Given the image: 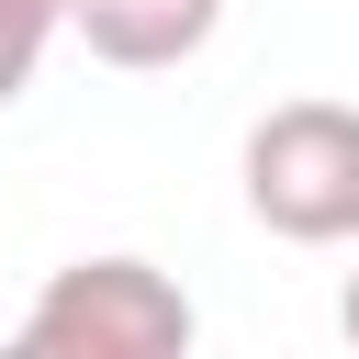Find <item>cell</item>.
Masks as SVG:
<instances>
[{"label": "cell", "mask_w": 359, "mask_h": 359, "mask_svg": "<svg viewBox=\"0 0 359 359\" xmlns=\"http://www.w3.org/2000/svg\"><path fill=\"white\" fill-rule=\"evenodd\" d=\"M337 337L359 348V269H348V292H337Z\"/></svg>", "instance_id": "5"}, {"label": "cell", "mask_w": 359, "mask_h": 359, "mask_svg": "<svg viewBox=\"0 0 359 359\" xmlns=\"http://www.w3.org/2000/svg\"><path fill=\"white\" fill-rule=\"evenodd\" d=\"M213 22H224V0H67V34L101 56V67H191L202 45H213Z\"/></svg>", "instance_id": "3"}, {"label": "cell", "mask_w": 359, "mask_h": 359, "mask_svg": "<svg viewBox=\"0 0 359 359\" xmlns=\"http://www.w3.org/2000/svg\"><path fill=\"white\" fill-rule=\"evenodd\" d=\"M56 34H67V0H0V112L34 90V67H45Z\"/></svg>", "instance_id": "4"}, {"label": "cell", "mask_w": 359, "mask_h": 359, "mask_svg": "<svg viewBox=\"0 0 359 359\" xmlns=\"http://www.w3.org/2000/svg\"><path fill=\"white\" fill-rule=\"evenodd\" d=\"M247 213L280 247H359V101H269L247 123Z\"/></svg>", "instance_id": "2"}, {"label": "cell", "mask_w": 359, "mask_h": 359, "mask_svg": "<svg viewBox=\"0 0 359 359\" xmlns=\"http://www.w3.org/2000/svg\"><path fill=\"white\" fill-rule=\"evenodd\" d=\"M34 359H180L191 337H202V314H191V292L157 269V258H67L34 303H22V325H11Z\"/></svg>", "instance_id": "1"}]
</instances>
